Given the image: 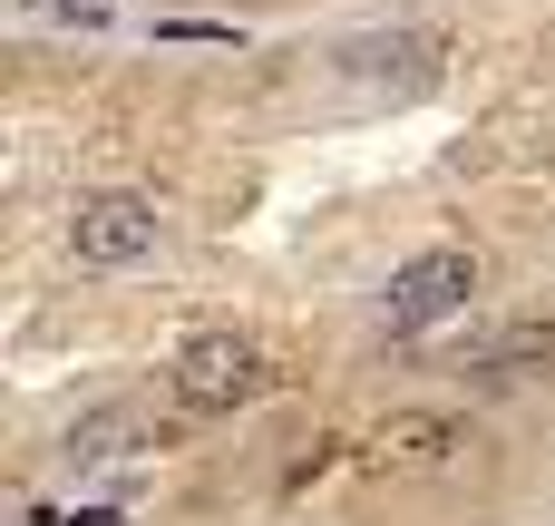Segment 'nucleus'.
Segmentation results:
<instances>
[{"mask_svg": "<svg viewBox=\"0 0 555 526\" xmlns=\"http://www.w3.org/2000/svg\"><path fill=\"white\" fill-rule=\"evenodd\" d=\"M468 293H478V254H468V244H429V254H410V264L390 273V293H380V332H390V342H420V332L459 322Z\"/></svg>", "mask_w": 555, "mask_h": 526, "instance_id": "nucleus-1", "label": "nucleus"}, {"mask_svg": "<svg viewBox=\"0 0 555 526\" xmlns=\"http://www.w3.org/2000/svg\"><path fill=\"white\" fill-rule=\"evenodd\" d=\"M176 400L185 410H205V420H224V410H244V400H263L273 390V361H263V342H244V332H195L185 351H176Z\"/></svg>", "mask_w": 555, "mask_h": 526, "instance_id": "nucleus-2", "label": "nucleus"}, {"mask_svg": "<svg viewBox=\"0 0 555 526\" xmlns=\"http://www.w3.org/2000/svg\"><path fill=\"white\" fill-rule=\"evenodd\" d=\"M68 254H78L88 273H127V264H146V254H156V205L127 195V185L78 195V215H68Z\"/></svg>", "mask_w": 555, "mask_h": 526, "instance_id": "nucleus-3", "label": "nucleus"}, {"mask_svg": "<svg viewBox=\"0 0 555 526\" xmlns=\"http://www.w3.org/2000/svg\"><path fill=\"white\" fill-rule=\"evenodd\" d=\"M459 371L478 390H527V381H555V322H478L459 342Z\"/></svg>", "mask_w": 555, "mask_h": 526, "instance_id": "nucleus-4", "label": "nucleus"}, {"mask_svg": "<svg viewBox=\"0 0 555 526\" xmlns=\"http://www.w3.org/2000/svg\"><path fill=\"white\" fill-rule=\"evenodd\" d=\"M439 59H449L439 29H371V39L341 49V78L390 88V98H420V88H439Z\"/></svg>", "mask_w": 555, "mask_h": 526, "instance_id": "nucleus-5", "label": "nucleus"}, {"mask_svg": "<svg viewBox=\"0 0 555 526\" xmlns=\"http://www.w3.org/2000/svg\"><path fill=\"white\" fill-rule=\"evenodd\" d=\"M459 449H468V429H459V420L410 410V420H390V429L371 439V469H380V478H429V469H449Z\"/></svg>", "mask_w": 555, "mask_h": 526, "instance_id": "nucleus-6", "label": "nucleus"}, {"mask_svg": "<svg viewBox=\"0 0 555 526\" xmlns=\"http://www.w3.org/2000/svg\"><path fill=\"white\" fill-rule=\"evenodd\" d=\"M127 449H146V420H137L127 400L78 410V420H68V439H59V459H68V469H117Z\"/></svg>", "mask_w": 555, "mask_h": 526, "instance_id": "nucleus-7", "label": "nucleus"}, {"mask_svg": "<svg viewBox=\"0 0 555 526\" xmlns=\"http://www.w3.org/2000/svg\"><path fill=\"white\" fill-rule=\"evenodd\" d=\"M29 526H117V517H107V508H78V517H68V508H39Z\"/></svg>", "mask_w": 555, "mask_h": 526, "instance_id": "nucleus-8", "label": "nucleus"}]
</instances>
